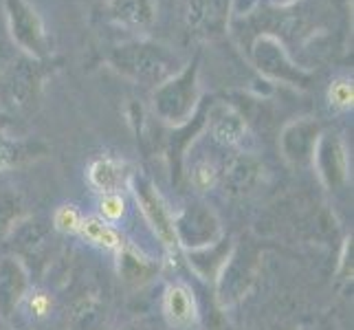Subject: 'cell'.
Listing matches in <instances>:
<instances>
[{"instance_id":"obj_1","label":"cell","mask_w":354,"mask_h":330,"mask_svg":"<svg viewBox=\"0 0 354 330\" xmlns=\"http://www.w3.org/2000/svg\"><path fill=\"white\" fill-rule=\"evenodd\" d=\"M119 73L143 84H163L180 71V59L167 46L150 40H134L113 48L108 55Z\"/></svg>"},{"instance_id":"obj_2","label":"cell","mask_w":354,"mask_h":330,"mask_svg":"<svg viewBox=\"0 0 354 330\" xmlns=\"http://www.w3.org/2000/svg\"><path fill=\"white\" fill-rule=\"evenodd\" d=\"M3 5L9 35L20 51L33 59H46L51 55L46 27L29 0H5Z\"/></svg>"},{"instance_id":"obj_3","label":"cell","mask_w":354,"mask_h":330,"mask_svg":"<svg viewBox=\"0 0 354 330\" xmlns=\"http://www.w3.org/2000/svg\"><path fill=\"white\" fill-rule=\"evenodd\" d=\"M251 59L264 77L275 82H286L292 86H304L308 82V73L299 68L290 59L284 40L275 33L262 31L251 42Z\"/></svg>"},{"instance_id":"obj_4","label":"cell","mask_w":354,"mask_h":330,"mask_svg":"<svg viewBox=\"0 0 354 330\" xmlns=\"http://www.w3.org/2000/svg\"><path fill=\"white\" fill-rule=\"evenodd\" d=\"M198 100V62L180 68L176 75L158 84L154 93L156 113L167 121H185Z\"/></svg>"},{"instance_id":"obj_5","label":"cell","mask_w":354,"mask_h":330,"mask_svg":"<svg viewBox=\"0 0 354 330\" xmlns=\"http://www.w3.org/2000/svg\"><path fill=\"white\" fill-rule=\"evenodd\" d=\"M231 16V0H189L187 24L203 33L205 38H214L227 31Z\"/></svg>"},{"instance_id":"obj_6","label":"cell","mask_w":354,"mask_h":330,"mask_svg":"<svg viewBox=\"0 0 354 330\" xmlns=\"http://www.w3.org/2000/svg\"><path fill=\"white\" fill-rule=\"evenodd\" d=\"M108 18L128 29H150L156 18L154 0H108Z\"/></svg>"},{"instance_id":"obj_7","label":"cell","mask_w":354,"mask_h":330,"mask_svg":"<svg viewBox=\"0 0 354 330\" xmlns=\"http://www.w3.org/2000/svg\"><path fill=\"white\" fill-rule=\"evenodd\" d=\"M40 75H42V59L22 55L9 68L7 89L11 91V95L18 97V100H27L33 93V89L40 84Z\"/></svg>"},{"instance_id":"obj_8","label":"cell","mask_w":354,"mask_h":330,"mask_svg":"<svg viewBox=\"0 0 354 330\" xmlns=\"http://www.w3.org/2000/svg\"><path fill=\"white\" fill-rule=\"evenodd\" d=\"M317 124L313 121H295L290 124L284 134H282V145L284 152L290 158H304L308 154L310 148H315L317 143Z\"/></svg>"},{"instance_id":"obj_9","label":"cell","mask_w":354,"mask_h":330,"mask_svg":"<svg viewBox=\"0 0 354 330\" xmlns=\"http://www.w3.org/2000/svg\"><path fill=\"white\" fill-rule=\"evenodd\" d=\"M88 176L100 192L113 194L121 185V181H124V169H121L119 163L111 161V158H100V161H95L91 165Z\"/></svg>"},{"instance_id":"obj_10","label":"cell","mask_w":354,"mask_h":330,"mask_svg":"<svg viewBox=\"0 0 354 330\" xmlns=\"http://www.w3.org/2000/svg\"><path fill=\"white\" fill-rule=\"evenodd\" d=\"M165 311L169 320H172V324L187 326L194 320V302L189 297V293L180 286L169 288L165 297Z\"/></svg>"},{"instance_id":"obj_11","label":"cell","mask_w":354,"mask_h":330,"mask_svg":"<svg viewBox=\"0 0 354 330\" xmlns=\"http://www.w3.org/2000/svg\"><path fill=\"white\" fill-rule=\"evenodd\" d=\"M80 231L91 242L100 244V247H106V249H119L121 247V238L117 236V231L108 227L104 220H100V218H86V220H82Z\"/></svg>"},{"instance_id":"obj_12","label":"cell","mask_w":354,"mask_h":330,"mask_svg":"<svg viewBox=\"0 0 354 330\" xmlns=\"http://www.w3.org/2000/svg\"><path fill=\"white\" fill-rule=\"evenodd\" d=\"M143 205H145V212H148L150 220L154 223L156 231H158V236H161L165 240V244H174L176 242V236H174V225H172V220H169L167 212H165V207L158 203L156 196H148V199H143Z\"/></svg>"},{"instance_id":"obj_13","label":"cell","mask_w":354,"mask_h":330,"mask_svg":"<svg viewBox=\"0 0 354 330\" xmlns=\"http://www.w3.org/2000/svg\"><path fill=\"white\" fill-rule=\"evenodd\" d=\"M244 126H242V119L234 113H227L223 117H218L216 119V124H214V134H216V139H221L225 143H234L240 139V134H242Z\"/></svg>"},{"instance_id":"obj_14","label":"cell","mask_w":354,"mask_h":330,"mask_svg":"<svg viewBox=\"0 0 354 330\" xmlns=\"http://www.w3.org/2000/svg\"><path fill=\"white\" fill-rule=\"evenodd\" d=\"M352 100H354L352 80L337 77L330 84V89H328V102H330V106H335L339 110H348V108H352Z\"/></svg>"},{"instance_id":"obj_15","label":"cell","mask_w":354,"mask_h":330,"mask_svg":"<svg viewBox=\"0 0 354 330\" xmlns=\"http://www.w3.org/2000/svg\"><path fill=\"white\" fill-rule=\"evenodd\" d=\"M55 227L59 229V231H66V234H73V231H80V227H82V216H80V212L75 210L73 205H62L59 210L55 212Z\"/></svg>"},{"instance_id":"obj_16","label":"cell","mask_w":354,"mask_h":330,"mask_svg":"<svg viewBox=\"0 0 354 330\" xmlns=\"http://www.w3.org/2000/svg\"><path fill=\"white\" fill-rule=\"evenodd\" d=\"M100 212L108 218V220H119L126 212V201L119 196V194H106L100 203Z\"/></svg>"},{"instance_id":"obj_17","label":"cell","mask_w":354,"mask_h":330,"mask_svg":"<svg viewBox=\"0 0 354 330\" xmlns=\"http://www.w3.org/2000/svg\"><path fill=\"white\" fill-rule=\"evenodd\" d=\"M216 181V169L209 165V163H201L196 167V172H194V183L201 187V190H209Z\"/></svg>"},{"instance_id":"obj_18","label":"cell","mask_w":354,"mask_h":330,"mask_svg":"<svg viewBox=\"0 0 354 330\" xmlns=\"http://www.w3.org/2000/svg\"><path fill=\"white\" fill-rule=\"evenodd\" d=\"M29 309L35 317H44L48 311H51V300H48L44 293H35L29 300Z\"/></svg>"},{"instance_id":"obj_19","label":"cell","mask_w":354,"mask_h":330,"mask_svg":"<svg viewBox=\"0 0 354 330\" xmlns=\"http://www.w3.org/2000/svg\"><path fill=\"white\" fill-rule=\"evenodd\" d=\"M297 0H271V5L273 7H279V9H286V7H290V5H295Z\"/></svg>"}]
</instances>
